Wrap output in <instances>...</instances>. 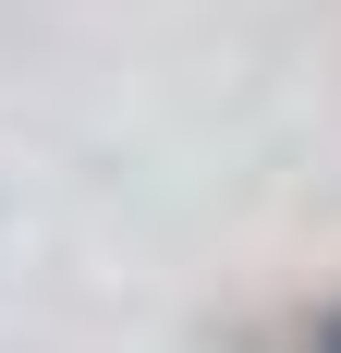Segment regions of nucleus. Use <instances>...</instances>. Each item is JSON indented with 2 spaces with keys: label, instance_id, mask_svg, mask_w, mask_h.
<instances>
[{
  "label": "nucleus",
  "instance_id": "1",
  "mask_svg": "<svg viewBox=\"0 0 341 353\" xmlns=\"http://www.w3.org/2000/svg\"><path fill=\"white\" fill-rule=\"evenodd\" d=\"M317 353H341V305H329V329H317Z\"/></svg>",
  "mask_w": 341,
  "mask_h": 353
}]
</instances>
